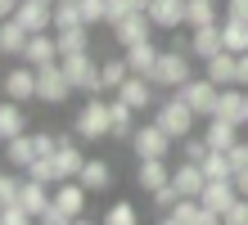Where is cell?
Returning <instances> with one entry per match:
<instances>
[{
	"instance_id": "e0dca14e",
	"label": "cell",
	"mask_w": 248,
	"mask_h": 225,
	"mask_svg": "<svg viewBox=\"0 0 248 225\" xmlns=\"http://www.w3.org/2000/svg\"><path fill=\"white\" fill-rule=\"evenodd\" d=\"M171 216H176L181 225H226V221H221V212L203 207V198H181L176 207H171Z\"/></svg>"
},
{
	"instance_id": "7402d4cb",
	"label": "cell",
	"mask_w": 248,
	"mask_h": 225,
	"mask_svg": "<svg viewBox=\"0 0 248 225\" xmlns=\"http://www.w3.org/2000/svg\"><path fill=\"white\" fill-rule=\"evenodd\" d=\"M226 50V41H221V23H212V27H194V36H189V54L194 59H212V54H221Z\"/></svg>"
},
{
	"instance_id": "d4e9b609",
	"label": "cell",
	"mask_w": 248,
	"mask_h": 225,
	"mask_svg": "<svg viewBox=\"0 0 248 225\" xmlns=\"http://www.w3.org/2000/svg\"><path fill=\"white\" fill-rule=\"evenodd\" d=\"M136 185H140L144 194H154V189L171 185V171H167V162H163V158H144L140 167H136Z\"/></svg>"
},
{
	"instance_id": "603a6c76",
	"label": "cell",
	"mask_w": 248,
	"mask_h": 225,
	"mask_svg": "<svg viewBox=\"0 0 248 225\" xmlns=\"http://www.w3.org/2000/svg\"><path fill=\"white\" fill-rule=\"evenodd\" d=\"M5 158H9V167L27 171V167H32V162L41 158V149H36V135L27 131V135H18V140H5Z\"/></svg>"
},
{
	"instance_id": "d6a6232c",
	"label": "cell",
	"mask_w": 248,
	"mask_h": 225,
	"mask_svg": "<svg viewBox=\"0 0 248 225\" xmlns=\"http://www.w3.org/2000/svg\"><path fill=\"white\" fill-rule=\"evenodd\" d=\"M217 23V0H189L185 5V27H212Z\"/></svg>"
},
{
	"instance_id": "30bf717a",
	"label": "cell",
	"mask_w": 248,
	"mask_h": 225,
	"mask_svg": "<svg viewBox=\"0 0 248 225\" xmlns=\"http://www.w3.org/2000/svg\"><path fill=\"white\" fill-rule=\"evenodd\" d=\"M59 41H54V32H32V41H27L23 50V63L27 68H46V63H59Z\"/></svg>"
},
{
	"instance_id": "6da1fadb",
	"label": "cell",
	"mask_w": 248,
	"mask_h": 225,
	"mask_svg": "<svg viewBox=\"0 0 248 225\" xmlns=\"http://www.w3.org/2000/svg\"><path fill=\"white\" fill-rule=\"evenodd\" d=\"M72 131H77L86 144L113 140V113H108V99L86 95V104H81V113H77V122H72Z\"/></svg>"
},
{
	"instance_id": "8d00e7d4",
	"label": "cell",
	"mask_w": 248,
	"mask_h": 225,
	"mask_svg": "<svg viewBox=\"0 0 248 225\" xmlns=\"http://www.w3.org/2000/svg\"><path fill=\"white\" fill-rule=\"evenodd\" d=\"M27 176L41 180V185H63V176H59V167H54V158H36L32 167H27Z\"/></svg>"
},
{
	"instance_id": "f6af8a7d",
	"label": "cell",
	"mask_w": 248,
	"mask_h": 225,
	"mask_svg": "<svg viewBox=\"0 0 248 225\" xmlns=\"http://www.w3.org/2000/svg\"><path fill=\"white\" fill-rule=\"evenodd\" d=\"M36 221H41V225H72V216L63 212V207H54V203H50V212H41Z\"/></svg>"
},
{
	"instance_id": "484cf974",
	"label": "cell",
	"mask_w": 248,
	"mask_h": 225,
	"mask_svg": "<svg viewBox=\"0 0 248 225\" xmlns=\"http://www.w3.org/2000/svg\"><path fill=\"white\" fill-rule=\"evenodd\" d=\"M203 140H208L212 149H221V153H230V149L239 144V126L226 122V117H208V131H203Z\"/></svg>"
},
{
	"instance_id": "c3c4849f",
	"label": "cell",
	"mask_w": 248,
	"mask_h": 225,
	"mask_svg": "<svg viewBox=\"0 0 248 225\" xmlns=\"http://www.w3.org/2000/svg\"><path fill=\"white\" fill-rule=\"evenodd\" d=\"M18 5H23V0H0V14H5V18H14V14H18Z\"/></svg>"
},
{
	"instance_id": "816d5d0a",
	"label": "cell",
	"mask_w": 248,
	"mask_h": 225,
	"mask_svg": "<svg viewBox=\"0 0 248 225\" xmlns=\"http://www.w3.org/2000/svg\"><path fill=\"white\" fill-rule=\"evenodd\" d=\"M154 225H181V221H176V216H171V212H163V216H158Z\"/></svg>"
},
{
	"instance_id": "836d02e7",
	"label": "cell",
	"mask_w": 248,
	"mask_h": 225,
	"mask_svg": "<svg viewBox=\"0 0 248 225\" xmlns=\"http://www.w3.org/2000/svg\"><path fill=\"white\" fill-rule=\"evenodd\" d=\"M99 77H104V90H122V81L131 77V63L126 59H104L99 63Z\"/></svg>"
},
{
	"instance_id": "f1b7e54d",
	"label": "cell",
	"mask_w": 248,
	"mask_h": 225,
	"mask_svg": "<svg viewBox=\"0 0 248 225\" xmlns=\"http://www.w3.org/2000/svg\"><path fill=\"white\" fill-rule=\"evenodd\" d=\"M108 113H113V140H126L131 144V135H136V108H131L126 99L113 95L108 99Z\"/></svg>"
},
{
	"instance_id": "f907efd6",
	"label": "cell",
	"mask_w": 248,
	"mask_h": 225,
	"mask_svg": "<svg viewBox=\"0 0 248 225\" xmlns=\"http://www.w3.org/2000/svg\"><path fill=\"white\" fill-rule=\"evenodd\" d=\"M235 185H239V194H244V198H248V167H244V171L235 176Z\"/></svg>"
},
{
	"instance_id": "4316f807",
	"label": "cell",
	"mask_w": 248,
	"mask_h": 225,
	"mask_svg": "<svg viewBox=\"0 0 248 225\" xmlns=\"http://www.w3.org/2000/svg\"><path fill=\"white\" fill-rule=\"evenodd\" d=\"M18 135H27V113L18 99L0 104V140H18Z\"/></svg>"
},
{
	"instance_id": "8fae6325",
	"label": "cell",
	"mask_w": 248,
	"mask_h": 225,
	"mask_svg": "<svg viewBox=\"0 0 248 225\" xmlns=\"http://www.w3.org/2000/svg\"><path fill=\"white\" fill-rule=\"evenodd\" d=\"M217 117H226V122H235V126H248V90L244 86H221Z\"/></svg>"
},
{
	"instance_id": "3957f363",
	"label": "cell",
	"mask_w": 248,
	"mask_h": 225,
	"mask_svg": "<svg viewBox=\"0 0 248 225\" xmlns=\"http://www.w3.org/2000/svg\"><path fill=\"white\" fill-rule=\"evenodd\" d=\"M194 117H199V113L189 108L181 95H171V99H163V104H158V117H154V122L163 126L171 140H189V135H194Z\"/></svg>"
},
{
	"instance_id": "f5cc1de1",
	"label": "cell",
	"mask_w": 248,
	"mask_h": 225,
	"mask_svg": "<svg viewBox=\"0 0 248 225\" xmlns=\"http://www.w3.org/2000/svg\"><path fill=\"white\" fill-rule=\"evenodd\" d=\"M72 225H104V221H86V216H77V221H72Z\"/></svg>"
},
{
	"instance_id": "ac0fdd59",
	"label": "cell",
	"mask_w": 248,
	"mask_h": 225,
	"mask_svg": "<svg viewBox=\"0 0 248 225\" xmlns=\"http://www.w3.org/2000/svg\"><path fill=\"white\" fill-rule=\"evenodd\" d=\"M235 198H239L235 176H230V180H208V189H203V207L221 212V221H226V212H230V203H235Z\"/></svg>"
},
{
	"instance_id": "ab89813d",
	"label": "cell",
	"mask_w": 248,
	"mask_h": 225,
	"mask_svg": "<svg viewBox=\"0 0 248 225\" xmlns=\"http://www.w3.org/2000/svg\"><path fill=\"white\" fill-rule=\"evenodd\" d=\"M149 198H154V207H158V212H171V207L181 203V194H176V185H163V189H154Z\"/></svg>"
},
{
	"instance_id": "cb8c5ba5",
	"label": "cell",
	"mask_w": 248,
	"mask_h": 225,
	"mask_svg": "<svg viewBox=\"0 0 248 225\" xmlns=\"http://www.w3.org/2000/svg\"><path fill=\"white\" fill-rule=\"evenodd\" d=\"M27 41H32V32H27L18 18H5V27H0V54L5 59H23Z\"/></svg>"
},
{
	"instance_id": "7bdbcfd3",
	"label": "cell",
	"mask_w": 248,
	"mask_h": 225,
	"mask_svg": "<svg viewBox=\"0 0 248 225\" xmlns=\"http://www.w3.org/2000/svg\"><path fill=\"white\" fill-rule=\"evenodd\" d=\"M226 225H248V198L239 194L235 203H230V212H226Z\"/></svg>"
},
{
	"instance_id": "f546056e",
	"label": "cell",
	"mask_w": 248,
	"mask_h": 225,
	"mask_svg": "<svg viewBox=\"0 0 248 225\" xmlns=\"http://www.w3.org/2000/svg\"><path fill=\"white\" fill-rule=\"evenodd\" d=\"M77 180H81V185L91 189V194H104V189L113 185V167H108L104 158H91V162L81 167V176H77Z\"/></svg>"
},
{
	"instance_id": "1f68e13d",
	"label": "cell",
	"mask_w": 248,
	"mask_h": 225,
	"mask_svg": "<svg viewBox=\"0 0 248 225\" xmlns=\"http://www.w3.org/2000/svg\"><path fill=\"white\" fill-rule=\"evenodd\" d=\"M54 41H59V54H86L91 50V27H68V32H54Z\"/></svg>"
},
{
	"instance_id": "9a60e30c",
	"label": "cell",
	"mask_w": 248,
	"mask_h": 225,
	"mask_svg": "<svg viewBox=\"0 0 248 225\" xmlns=\"http://www.w3.org/2000/svg\"><path fill=\"white\" fill-rule=\"evenodd\" d=\"M86 162H91V158H86L81 149H77V140L59 135V149H54V167H59V176H63V180H77Z\"/></svg>"
},
{
	"instance_id": "4fadbf2b",
	"label": "cell",
	"mask_w": 248,
	"mask_h": 225,
	"mask_svg": "<svg viewBox=\"0 0 248 225\" xmlns=\"http://www.w3.org/2000/svg\"><path fill=\"white\" fill-rule=\"evenodd\" d=\"M113 95H118V99H126L136 113L158 108V104H154V81H149V77H140V72H131V77L122 81V90H113Z\"/></svg>"
},
{
	"instance_id": "9c48e42d",
	"label": "cell",
	"mask_w": 248,
	"mask_h": 225,
	"mask_svg": "<svg viewBox=\"0 0 248 225\" xmlns=\"http://www.w3.org/2000/svg\"><path fill=\"white\" fill-rule=\"evenodd\" d=\"M171 185H176L181 198H203V189H208V171H203V162H181L176 171H171Z\"/></svg>"
},
{
	"instance_id": "4dcf8cb0",
	"label": "cell",
	"mask_w": 248,
	"mask_h": 225,
	"mask_svg": "<svg viewBox=\"0 0 248 225\" xmlns=\"http://www.w3.org/2000/svg\"><path fill=\"white\" fill-rule=\"evenodd\" d=\"M221 41H226L230 54H248V23L235 18V14H226L221 18Z\"/></svg>"
},
{
	"instance_id": "83f0119b",
	"label": "cell",
	"mask_w": 248,
	"mask_h": 225,
	"mask_svg": "<svg viewBox=\"0 0 248 225\" xmlns=\"http://www.w3.org/2000/svg\"><path fill=\"white\" fill-rule=\"evenodd\" d=\"M158 54H163V50H158L154 41H140V45H131V50H122V59L131 63V72H140V77H149V72L158 68Z\"/></svg>"
},
{
	"instance_id": "60d3db41",
	"label": "cell",
	"mask_w": 248,
	"mask_h": 225,
	"mask_svg": "<svg viewBox=\"0 0 248 225\" xmlns=\"http://www.w3.org/2000/svg\"><path fill=\"white\" fill-rule=\"evenodd\" d=\"M0 225H32V212H27V207H0Z\"/></svg>"
},
{
	"instance_id": "11a10c76",
	"label": "cell",
	"mask_w": 248,
	"mask_h": 225,
	"mask_svg": "<svg viewBox=\"0 0 248 225\" xmlns=\"http://www.w3.org/2000/svg\"><path fill=\"white\" fill-rule=\"evenodd\" d=\"M68 5H81V0H68Z\"/></svg>"
},
{
	"instance_id": "44dd1931",
	"label": "cell",
	"mask_w": 248,
	"mask_h": 225,
	"mask_svg": "<svg viewBox=\"0 0 248 225\" xmlns=\"http://www.w3.org/2000/svg\"><path fill=\"white\" fill-rule=\"evenodd\" d=\"M86 194H91V189H86L81 180H63V185H54V207H63V212L77 221L86 212Z\"/></svg>"
},
{
	"instance_id": "7c38bea8",
	"label": "cell",
	"mask_w": 248,
	"mask_h": 225,
	"mask_svg": "<svg viewBox=\"0 0 248 225\" xmlns=\"http://www.w3.org/2000/svg\"><path fill=\"white\" fill-rule=\"evenodd\" d=\"M185 5L189 0H149V18L158 32H181L185 27Z\"/></svg>"
},
{
	"instance_id": "52a82bcc",
	"label": "cell",
	"mask_w": 248,
	"mask_h": 225,
	"mask_svg": "<svg viewBox=\"0 0 248 225\" xmlns=\"http://www.w3.org/2000/svg\"><path fill=\"white\" fill-rule=\"evenodd\" d=\"M167 149H171V135L158 126V122L136 126V135H131V153H136V162H144V158H167Z\"/></svg>"
},
{
	"instance_id": "74e56055",
	"label": "cell",
	"mask_w": 248,
	"mask_h": 225,
	"mask_svg": "<svg viewBox=\"0 0 248 225\" xmlns=\"http://www.w3.org/2000/svg\"><path fill=\"white\" fill-rule=\"evenodd\" d=\"M81 23H86V27L108 23V0H81Z\"/></svg>"
},
{
	"instance_id": "db71d44e",
	"label": "cell",
	"mask_w": 248,
	"mask_h": 225,
	"mask_svg": "<svg viewBox=\"0 0 248 225\" xmlns=\"http://www.w3.org/2000/svg\"><path fill=\"white\" fill-rule=\"evenodd\" d=\"M36 5H59V0H36Z\"/></svg>"
},
{
	"instance_id": "b9f144b4",
	"label": "cell",
	"mask_w": 248,
	"mask_h": 225,
	"mask_svg": "<svg viewBox=\"0 0 248 225\" xmlns=\"http://www.w3.org/2000/svg\"><path fill=\"white\" fill-rule=\"evenodd\" d=\"M181 149H185V158H189V162H203V158L212 153V144L203 140V135H199V140H181Z\"/></svg>"
},
{
	"instance_id": "f35d334b",
	"label": "cell",
	"mask_w": 248,
	"mask_h": 225,
	"mask_svg": "<svg viewBox=\"0 0 248 225\" xmlns=\"http://www.w3.org/2000/svg\"><path fill=\"white\" fill-rule=\"evenodd\" d=\"M18 189H23L18 176H0V207H14V203H18Z\"/></svg>"
},
{
	"instance_id": "5b68a950",
	"label": "cell",
	"mask_w": 248,
	"mask_h": 225,
	"mask_svg": "<svg viewBox=\"0 0 248 225\" xmlns=\"http://www.w3.org/2000/svg\"><path fill=\"white\" fill-rule=\"evenodd\" d=\"M36 99L41 104H68L72 99V81H68V72L63 63H46V68H36Z\"/></svg>"
},
{
	"instance_id": "7dc6e473",
	"label": "cell",
	"mask_w": 248,
	"mask_h": 225,
	"mask_svg": "<svg viewBox=\"0 0 248 225\" xmlns=\"http://www.w3.org/2000/svg\"><path fill=\"white\" fill-rule=\"evenodd\" d=\"M126 14H149V0H122Z\"/></svg>"
},
{
	"instance_id": "5bb4252c",
	"label": "cell",
	"mask_w": 248,
	"mask_h": 225,
	"mask_svg": "<svg viewBox=\"0 0 248 225\" xmlns=\"http://www.w3.org/2000/svg\"><path fill=\"white\" fill-rule=\"evenodd\" d=\"M203 77H212L217 86H239V54H212V59H203Z\"/></svg>"
},
{
	"instance_id": "2e32d148",
	"label": "cell",
	"mask_w": 248,
	"mask_h": 225,
	"mask_svg": "<svg viewBox=\"0 0 248 225\" xmlns=\"http://www.w3.org/2000/svg\"><path fill=\"white\" fill-rule=\"evenodd\" d=\"M5 99H18V104H27V99H36V68H9L5 72Z\"/></svg>"
},
{
	"instance_id": "7a4b0ae2",
	"label": "cell",
	"mask_w": 248,
	"mask_h": 225,
	"mask_svg": "<svg viewBox=\"0 0 248 225\" xmlns=\"http://www.w3.org/2000/svg\"><path fill=\"white\" fill-rule=\"evenodd\" d=\"M189 77H194V54H185V50H163L158 54V68L149 72V81L158 86V90H181Z\"/></svg>"
},
{
	"instance_id": "ffe728a7",
	"label": "cell",
	"mask_w": 248,
	"mask_h": 225,
	"mask_svg": "<svg viewBox=\"0 0 248 225\" xmlns=\"http://www.w3.org/2000/svg\"><path fill=\"white\" fill-rule=\"evenodd\" d=\"M50 203H54L50 185H41V180L23 176V189H18V207H27L32 216H41V212H50Z\"/></svg>"
},
{
	"instance_id": "bcb514c9",
	"label": "cell",
	"mask_w": 248,
	"mask_h": 225,
	"mask_svg": "<svg viewBox=\"0 0 248 225\" xmlns=\"http://www.w3.org/2000/svg\"><path fill=\"white\" fill-rule=\"evenodd\" d=\"M226 14H235V18L248 23V0H226Z\"/></svg>"
},
{
	"instance_id": "e575fe53",
	"label": "cell",
	"mask_w": 248,
	"mask_h": 225,
	"mask_svg": "<svg viewBox=\"0 0 248 225\" xmlns=\"http://www.w3.org/2000/svg\"><path fill=\"white\" fill-rule=\"evenodd\" d=\"M104 225H140V212H136V203H126V198L108 203V207H104Z\"/></svg>"
},
{
	"instance_id": "ee69618b",
	"label": "cell",
	"mask_w": 248,
	"mask_h": 225,
	"mask_svg": "<svg viewBox=\"0 0 248 225\" xmlns=\"http://www.w3.org/2000/svg\"><path fill=\"white\" fill-rule=\"evenodd\" d=\"M244 167H248V140H239L235 149H230V171H235V176H239Z\"/></svg>"
},
{
	"instance_id": "d6986e66",
	"label": "cell",
	"mask_w": 248,
	"mask_h": 225,
	"mask_svg": "<svg viewBox=\"0 0 248 225\" xmlns=\"http://www.w3.org/2000/svg\"><path fill=\"white\" fill-rule=\"evenodd\" d=\"M14 18H18L27 32H54V5H36V0H23Z\"/></svg>"
},
{
	"instance_id": "ba28073f",
	"label": "cell",
	"mask_w": 248,
	"mask_h": 225,
	"mask_svg": "<svg viewBox=\"0 0 248 225\" xmlns=\"http://www.w3.org/2000/svg\"><path fill=\"white\" fill-rule=\"evenodd\" d=\"M154 18L149 14H126L122 23H113V41L122 45V50H131V45H140V41H154Z\"/></svg>"
},
{
	"instance_id": "d590c367",
	"label": "cell",
	"mask_w": 248,
	"mask_h": 225,
	"mask_svg": "<svg viewBox=\"0 0 248 225\" xmlns=\"http://www.w3.org/2000/svg\"><path fill=\"white\" fill-rule=\"evenodd\" d=\"M68 27H81V5L59 0V5H54V32H68Z\"/></svg>"
},
{
	"instance_id": "681fc988",
	"label": "cell",
	"mask_w": 248,
	"mask_h": 225,
	"mask_svg": "<svg viewBox=\"0 0 248 225\" xmlns=\"http://www.w3.org/2000/svg\"><path fill=\"white\" fill-rule=\"evenodd\" d=\"M239 86L248 90V54H239Z\"/></svg>"
},
{
	"instance_id": "277c9868",
	"label": "cell",
	"mask_w": 248,
	"mask_h": 225,
	"mask_svg": "<svg viewBox=\"0 0 248 225\" xmlns=\"http://www.w3.org/2000/svg\"><path fill=\"white\" fill-rule=\"evenodd\" d=\"M59 63L68 72L72 90H81V95H99V90H104V77H99V63L91 59V50H86V54H63Z\"/></svg>"
},
{
	"instance_id": "8992f818",
	"label": "cell",
	"mask_w": 248,
	"mask_h": 225,
	"mask_svg": "<svg viewBox=\"0 0 248 225\" xmlns=\"http://www.w3.org/2000/svg\"><path fill=\"white\" fill-rule=\"evenodd\" d=\"M176 95L189 104V108H194L199 117H217V99H221V86H217L212 77H189Z\"/></svg>"
}]
</instances>
